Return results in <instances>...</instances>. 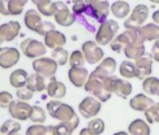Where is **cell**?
Here are the masks:
<instances>
[{
  "label": "cell",
  "instance_id": "cell-15",
  "mask_svg": "<svg viewBox=\"0 0 159 135\" xmlns=\"http://www.w3.org/2000/svg\"><path fill=\"white\" fill-rule=\"evenodd\" d=\"M89 77L88 70L84 67L70 68L68 71V79L70 83L76 87H83L85 86Z\"/></svg>",
  "mask_w": 159,
  "mask_h": 135
},
{
  "label": "cell",
  "instance_id": "cell-33",
  "mask_svg": "<svg viewBox=\"0 0 159 135\" xmlns=\"http://www.w3.org/2000/svg\"><path fill=\"white\" fill-rule=\"evenodd\" d=\"M52 58L58 64V66H65L68 59V52L63 47H58L52 50Z\"/></svg>",
  "mask_w": 159,
  "mask_h": 135
},
{
  "label": "cell",
  "instance_id": "cell-45",
  "mask_svg": "<svg viewBox=\"0 0 159 135\" xmlns=\"http://www.w3.org/2000/svg\"><path fill=\"white\" fill-rule=\"evenodd\" d=\"M31 1H32V3H33L34 5L37 6L38 9H40V8H42V7L47 6L48 4L52 3L51 0H31Z\"/></svg>",
  "mask_w": 159,
  "mask_h": 135
},
{
  "label": "cell",
  "instance_id": "cell-1",
  "mask_svg": "<svg viewBox=\"0 0 159 135\" xmlns=\"http://www.w3.org/2000/svg\"><path fill=\"white\" fill-rule=\"evenodd\" d=\"M46 108L52 118L61 122L70 123L74 129L79 127L80 118L70 105L59 100H51L47 103Z\"/></svg>",
  "mask_w": 159,
  "mask_h": 135
},
{
  "label": "cell",
  "instance_id": "cell-11",
  "mask_svg": "<svg viewBox=\"0 0 159 135\" xmlns=\"http://www.w3.org/2000/svg\"><path fill=\"white\" fill-rule=\"evenodd\" d=\"M82 52L86 62L90 65H95L101 62L104 57V52L101 47H99L97 42L92 40H87L82 45Z\"/></svg>",
  "mask_w": 159,
  "mask_h": 135
},
{
  "label": "cell",
  "instance_id": "cell-32",
  "mask_svg": "<svg viewBox=\"0 0 159 135\" xmlns=\"http://www.w3.org/2000/svg\"><path fill=\"white\" fill-rule=\"evenodd\" d=\"M54 126H43L40 124L32 125L26 129V135H53Z\"/></svg>",
  "mask_w": 159,
  "mask_h": 135
},
{
  "label": "cell",
  "instance_id": "cell-40",
  "mask_svg": "<svg viewBox=\"0 0 159 135\" xmlns=\"http://www.w3.org/2000/svg\"><path fill=\"white\" fill-rule=\"evenodd\" d=\"M87 5L85 4L84 0H73L72 1V12L75 16L83 15L85 12Z\"/></svg>",
  "mask_w": 159,
  "mask_h": 135
},
{
  "label": "cell",
  "instance_id": "cell-34",
  "mask_svg": "<svg viewBox=\"0 0 159 135\" xmlns=\"http://www.w3.org/2000/svg\"><path fill=\"white\" fill-rule=\"evenodd\" d=\"M87 129L92 135H101L105 130V123L100 118H94L89 121Z\"/></svg>",
  "mask_w": 159,
  "mask_h": 135
},
{
  "label": "cell",
  "instance_id": "cell-20",
  "mask_svg": "<svg viewBox=\"0 0 159 135\" xmlns=\"http://www.w3.org/2000/svg\"><path fill=\"white\" fill-rule=\"evenodd\" d=\"M117 68V63L116 60L112 57H106L104 58L99 65L96 68L95 72L99 74L102 77H109V76H112L116 71Z\"/></svg>",
  "mask_w": 159,
  "mask_h": 135
},
{
  "label": "cell",
  "instance_id": "cell-39",
  "mask_svg": "<svg viewBox=\"0 0 159 135\" xmlns=\"http://www.w3.org/2000/svg\"><path fill=\"white\" fill-rule=\"evenodd\" d=\"M73 127L70 123L60 122L53 128V135H72Z\"/></svg>",
  "mask_w": 159,
  "mask_h": 135
},
{
  "label": "cell",
  "instance_id": "cell-13",
  "mask_svg": "<svg viewBox=\"0 0 159 135\" xmlns=\"http://www.w3.org/2000/svg\"><path fill=\"white\" fill-rule=\"evenodd\" d=\"M21 25L19 22L11 21L0 26V45L4 42L12 41L20 33Z\"/></svg>",
  "mask_w": 159,
  "mask_h": 135
},
{
  "label": "cell",
  "instance_id": "cell-31",
  "mask_svg": "<svg viewBox=\"0 0 159 135\" xmlns=\"http://www.w3.org/2000/svg\"><path fill=\"white\" fill-rule=\"evenodd\" d=\"M21 128L22 127L20 123L12 119H8L0 127V135H15L21 130Z\"/></svg>",
  "mask_w": 159,
  "mask_h": 135
},
{
  "label": "cell",
  "instance_id": "cell-51",
  "mask_svg": "<svg viewBox=\"0 0 159 135\" xmlns=\"http://www.w3.org/2000/svg\"><path fill=\"white\" fill-rule=\"evenodd\" d=\"M150 1L154 3V4H159V0H150Z\"/></svg>",
  "mask_w": 159,
  "mask_h": 135
},
{
  "label": "cell",
  "instance_id": "cell-48",
  "mask_svg": "<svg viewBox=\"0 0 159 135\" xmlns=\"http://www.w3.org/2000/svg\"><path fill=\"white\" fill-rule=\"evenodd\" d=\"M80 135H92V134L89 132L87 128H84L81 129V131H80Z\"/></svg>",
  "mask_w": 159,
  "mask_h": 135
},
{
  "label": "cell",
  "instance_id": "cell-17",
  "mask_svg": "<svg viewBox=\"0 0 159 135\" xmlns=\"http://www.w3.org/2000/svg\"><path fill=\"white\" fill-rule=\"evenodd\" d=\"M111 6L108 0H100L94 7H92V18L96 19L100 25L107 21V18L110 14Z\"/></svg>",
  "mask_w": 159,
  "mask_h": 135
},
{
  "label": "cell",
  "instance_id": "cell-29",
  "mask_svg": "<svg viewBox=\"0 0 159 135\" xmlns=\"http://www.w3.org/2000/svg\"><path fill=\"white\" fill-rule=\"evenodd\" d=\"M130 38L127 34L126 31H125L124 33L116 36L113 40L110 43V47L111 49L115 52V53H120L122 50H125V48L130 43Z\"/></svg>",
  "mask_w": 159,
  "mask_h": 135
},
{
  "label": "cell",
  "instance_id": "cell-21",
  "mask_svg": "<svg viewBox=\"0 0 159 135\" xmlns=\"http://www.w3.org/2000/svg\"><path fill=\"white\" fill-rule=\"evenodd\" d=\"M47 94L53 99H63L66 94V86L62 83L55 80L54 76L51 78V81L47 85Z\"/></svg>",
  "mask_w": 159,
  "mask_h": 135
},
{
  "label": "cell",
  "instance_id": "cell-26",
  "mask_svg": "<svg viewBox=\"0 0 159 135\" xmlns=\"http://www.w3.org/2000/svg\"><path fill=\"white\" fill-rule=\"evenodd\" d=\"M125 55L128 59H138L142 56L145 52V46L142 43H129L124 50Z\"/></svg>",
  "mask_w": 159,
  "mask_h": 135
},
{
  "label": "cell",
  "instance_id": "cell-10",
  "mask_svg": "<svg viewBox=\"0 0 159 135\" xmlns=\"http://www.w3.org/2000/svg\"><path fill=\"white\" fill-rule=\"evenodd\" d=\"M54 20L59 26L67 27L75 23L76 17L69 12L66 4L62 1H56L54 2Z\"/></svg>",
  "mask_w": 159,
  "mask_h": 135
},
{
  "label": "cell",
  "instance_id": "cell-9",
  "mask_svg": "<svg viewBox=\"0 0 159 135\" xmlns=\"http://www.w3.org/2000/svg\"><path fill=\"white\" fill-rule=\"evenodd\" d=\"M101 110V101L97 98L88 96L84 98L79 105V112L86 119H91L98 114Z\"/></svg>",
  "mask_w": 159,
  "mask_h": 135
},
{
  "label": "cell",
  "instance_id": "cell-27",
  "mask_svg": "<svg viewBox=\"0 0 159 135\" xmlns=\"http://www.w3.org/2000/svg\"><path fill=\"white\" fill-rule=\"evenodd\" d=\"M111 11L113 14L118 19H123L125 18L130 12V6L127 2L122 1V0H118L111 4Z\"/></svg>",
  "mask_w": 159,
  "mask_h": 135
},
{
  "label": "cell",
  "instance_id": "cell-7",
  "mask_svg": "<svg viewBox=\"0 0 159 135\" xmlns=\"http://www.w3.org/2000/svg\"><path fill=\"white\" fill-rule=\"evenodd\" d=\"M149 15V8L146 5L139 4L137 5L131 15L125 21V27L126 29H132L136 27L142 26L143 23L147 20Z\"/></svg>",
  "mask_w": 159,
  "mask_h": 135
},
{
  "label": "cell",
  "instance_id": "cell-36",
  "mask_svg": "<svg viewBox=\"0 0 159 135\" xmlns=\"http://www.w3.org/2000/svg\"><path fill=\"white\" fill-rule=\"evenodd\" d=\"M32 122L34 123H38V124H42L46 121L47 116H46V113L45 111L39 107V106H33L32 107V113L29 118Z\"/></svg>",
  "mask_w": 159,
  "mask_h": 135
},
{
  "label": "cell",
  "instance_id": "cell-35",
  "mask_svg": "<svg viewBox=\"0 0 159 135\" xmlns=\"http://www.w3.org/2000/svg\"><path fill=\"white\" fill-rule=\"evenodd\" d=\"M28 0H10L9 3V11L10 14L12 16L20 15L23 11L25 5L27 3Z\"/></svg>",
  "mask_w": 159,
  "mask_h": 135
},
{
  "label": "cell",
  "instance_id": "cell-19",
  "mask_svg": "<svg viewBox=\"0 0 159 135\" xmlns=\"http://www.w3.org/2000/svg\"><path fill=\"white\" fill-rule=\"evenodd\" d=\"M154 103L155 102L152 99L144 94H138L134 96L129 101L130 107L138 112H146Z\"/></svg>",
  "mask_w": 159,
  "mask_h": 135
},
{
  "label": "cell",
  "instance_id": "cell-14",
  "mask_svg": "<svg viewBox=\"0 0 159 135\" xmlns=\"http://www.w3.org/2000/svg\"><path fill=\"white\" fill-rule=\"evenodd\" d=\"M153 58L151 53H145L142 56L135 60V65L139 71V80H143L149 77L152 72Z\"/></svg>",
  "mask_w": 159,
  "mask_h": 135
},
{
  "label": "cell",
  "instance_id": "cell-18",
  "mask_svg": "<svg viewBox=\"0 0 159 135\" xmlns=\"http://www.w3.org/2000/svg\"><path fill=\"white\" fill-rule=\"evenodd\" d=\"M44 43L47 47L53 50L58 47H63L66 43V38L62 32L54 29L44 36Z\"/></svg>",
  "mask_w": 159,
  "mask_h": 135
},
{
  "label": "cell",
  "instance_id": "cell-25",
  "mask_svg": "<svg viewBox=\"0 0 159 135\" xmlns=\"http://www.w3.org/2000/svg\"><path fill=\"white\" fill-rule=\"evenodd\" d=\"M119 72L123 77L127 78V79H131V78L139 79V71L137 69L135 63L128 61V60H125L121 63L119 67Z\"/></svg>",
  "mask_w": 159,
  "mask_h": 135
},
{
  "label": "cell",
  "instance_id": "cell-41",
  "mask_svg": "<svg viewBox=\"0 0 159 135\" xmlns=\"http://www.w3.org/2000/svg\"><path fill=\"white\" fill-rule=\"evenodd\" d=\"M12 101H13V97L10 92L7 91L0 92V107L9 108Z\"/></svg>",
  "mask_w": 159,
  "mask_h": 135
},
{
  "label": "cell",
  "instance_id": "cell-43",
  "mask_svg": "<svg viewBox=\"0 0 159 135\" xmlns=\"http://www.w3.org/2000/svg\"><path fill=\"white\" fill-rule=\"evenodd\" d=\"M9 3L10 0H0V14L4 16L11 15L9 11Z\"/></svg>",
  "mask_w": 159,
  "mask_h": 135
},
{
  "label": "cell",
  "instance_id": "cell-23",
  "mask_svg": "<svg viewBox=\"0 0 159 135\" xmlns=\"http://www.w3.org/2000/svg\"><path fill=\"white\" fill-rule=\"evenodd\" d=\"M128 133L130 135H150L151 128L144 120L136 119L129 124Z\"/></svg>",
  "mask_w": 159,
  "mask_h": 135
},
{
  "label": "cell",
  "instance_id": "cell-50",
  "mask_svg": "<svg viewBox=\"0 0 159 135\" xmlns=\"http://www.w3.org/2000/svg\"><path fill=\"white\" fill-rule=\"evenodd\" d=\"M6 49H7V47H5V48H1V47H0V55L2 54V53H3Z\"/></svg>",
  "mask_w": 159,
  "mask_h": 135
},
{
  "label": "cell",
  "instance_id": "cell-44",
  "mask_svg": "<svg viewBox=\"0 0 159 135\" xmlns=\"http://www.w3.org/2000/svg\"><path fill=\"white\" fill-rule=\"evenodd\" d=\"M152 58L154 61L159 62V39L156 40L152 47V52H151Z\"/></svg>",
  "mask_w": 159,
  "mask_h": 135
},
{
  "label": "cell",
  "instance_id": "cell-52",
  "mask_svg": "<svg viewBox=\"0 0 159 135\" xmlns=\"http://www.w3.org/2000/svg\"><path fill=\"white\" fill-rule=\"evenodd\" d=\"M156 96L159 97V86H158V89H157V93H156Z\"/></svg>",
  "mask_w": 159,
  "mask_h": 135
},
{
  "label": "cell",
  "instance_id": "cell-12",
  "mask_svg": "<svg viewBox=\"0 0 159 135\" xmlns=\"http://www.w3.org/2000/svg\"><path fill=\"white\" fill-rule=\"evenodd\" d=\"M32 107L33 106H31L25 101L13 100L9 107V112L10 114L12 116V118L21 121H25L28 118H30L32 113Z\"/></svg>",
  "mask_w": 159,
  "mask_h": 135
},
{
  "label": "cell",
  "instance_id": "cell-49",
  "mask_svg": "<svg viewBox=\"0 0 159 135\" xmlns=\"http://www.w3.org/2000/svg\"><path fill=\"white\" fill-rule=\"evenodd\" d=\"M113 135H130V134L128 132H126V131H119V132L114 133Z\"/></svg>",
  "mask_w": 159,
  "mask_h": 135
},
{
  "label": "cell",
  "instance_id": "cell-4",
  "mask_svg": "<svg viewBox=\"0 0 159 135\" xmlns=\"http://www.w3.org/2000/svg\"><path fill=\"white\" fill-rule=\"evenodd\" d=\"M105 87L111 93L116 94L118 97L125 100L132 93V85L125 80L119 79L117 76H109L104 81Z\"/></svg>",
  "mask_w": 159,
  "mask_h": 135
},
{
  "label": "cell",
  "instance_id": "cell-42",
  "mask_svg": "<svg viewBox=\"0 0 159 135\" xmlns=\"http://www.w3.org/2000/svg\"><path fill=\"white\" fill-rule=\"evenodd\" d=\"M16 95H17V98L23 101H26V100H29L33 98V95H34V92H32L30 89H28L26 86L25 87H22V88H19L16 92Z\"/></svg>",
  "mask_w": 159,
  "mask_h": 135
},
{
  "label": "cell",
  "instance_id": "cell-30",
  "mask_svg": "<svg viewBox=\"0 0 159 135\" xmlns=\"http://www.w3.org/2000/svg\"><path fill=\"white\" fill-rule=\"evenodd\" d=\"M159 86V79L153 76H149L143 80L142 88L143 91L149 96H156Z\"/></svg>",
  "mask_w": 159,
  "mask_h": 135
},
{
  "label": "cell",
  "instance_id": "cell-2",
  "mask_svg": "<svg viewBox=\"0 0 159 135\" xmlns=\"http://www.w3.org/2000/svg\"><path fill=\"white\" fill-rule=\"evenodd\" d=\"M105 79V77L100 76L94 71L91 72V74H89L88 80L84 86V90L87 93H90L93 97L97 98L101 102L108 101L112 94L106 89L104 84Z\"/></svg>",
  "mask_w": 159,
  "mask_h": 135
},
{
  "label": "cell",
  "instance_id": "cell-8",
  "mask_svg": "<svg viewBox=\"0 0 159 135\" xmlns=\"http://www.w3.org/2000/svg\"><path fill=\"white\" fill-rule=\"evenodd\" d=\"M23 54L28 58H37L44 55L47 53L46 45L41 41L34 39H25L21 43Z\"/></svg>",
  "mask_w": 159,
  "mask_h": 135
},
{
  "label": "cell",
  "instance_id": "cell-28",
  "mask_svg": "<svg viewBox=\"0 0 159 135\" xmlns=\"http://www.w3.org/2000/svg\"><path fill=\"white\" fill-rule=\"evenodd\" d=\"M140 32L145 41L156 40L159 39V26L156 24H147L140 27Z\"/></svg>",
  "mask_w": 159,
  "mask_h": 135
},
{
  "label": "cell",
  "instance_id": "cell-5",
  "mask_svg": "<svg viewBox=\"0 0 159 135\" xmlns=\"http://www.w3.org/2000/svg\"><path fill=\"white\" fill-rule=\"evenodd\" d=\"M119 30V25L116 21L107 20L101 24L96 34V42L99 45H108L116 37Z\"/></svg>",
  "mask_w": 159,
  "mask_h": 135
},
{
  "label": "cell",
  "instance_id": "cell-6",
  "mask_svg": "<svg viewBox=\"0 0 159 135\" xmlns=\"http://www.w3.org/2000/svg\"><path fill=\"white\" fill-rule=\"evenodd\" d=\"M33 69L35 72L42 75L45 78H52L54 76L58 64L50 57H39L33 61Z\"/></svg>",
  "mask_w": 159,
  "mask_h": 135
},
{
  "label": "cell",
  "instance_id": "cell-47",
  "mask_svg": "<svg viewBox=\"0 0 159 135\" xmlns=\"http://www.w3.org/2000/svg\"><path fill=\"white\" fill-rule=\"evenodd\" d=\"M100 0H84V2L87 6H90V7H94L97 3H98Z\"/></svg>",
  "mask_w": 159,
  "mask_h": 135
},
{
  "label": "cell",
  "instance_id": "cell-22",
  "mask_svg": "<svg viewBox=\"0 0 159 135\" xmlns=\"http://www.w3.org/2000/svg\"><path fill=\"white\" fill-rule=\"evenodd\" d=\"M46 78L43 77L42 75L35 72L32 73L28 76L27 83H26V87L30 89L32 92H42L47 88L46 85Z\"/></svg>",
  "mask_w": 159,
  "mask_h": 135
},
{
  "label": "cell",
  "instance_id": "cell-3",
  "mask_svg": "<svg viewBox=\"0 0 159 135\" xmlns=\"http://www.w3.org/2000/svg\"><path fill=\"white\" fill-rule=\"evenodd\" d=\"M25 25L28 29L38 33L40 36H45L48 32L55 29L52 23L49 21H42L40 13L36 10H28L25 12Z\"/></svg>",
  "mask_w": 159,
  "mask_h": 135
},
{
  "label": "cell",
  "instance_id": "cell-24",
  "mask_svg": "<svg viewBox=\"0 0 159 135\" xmlns=\"http://www.w3.org/2000/svg\"><path fill=\"white\" fill-rule=\"evenodd\" d=\"M27 79H28L27 72L25 70L18 69L11 72V74L10 76V83L13 87L19 89V88L25 87L26 86Z\"/></svg>",
  "mask_w": 159,
  "mask_h": 135
},
{
  "label": "cell",
  "instance_id": "cell-46",
  "mask_svg": "<svg viewBox=\"0 0 159 135\" xmlns=\"http://www.w3.org/2000/svg\"><path fill=\"white\" fill-rule=\"evenodd\" d=\"M152 18L153 22H154L156 25H158V26H159V10L155 11V12L152 13Z\"/></svg>",
  "mask_w": 159,
  "mask_h": 135
},
{
  "label": "cell",
  "instance_id": "cell-38",
  "mask_svg": "<svg viewBox=\"0 0 159 135\" xmlns=\"http://www.w3.org/2000/svg\"><path fill=\"white\" fill-rule=\"evenodd\" d=\"M148 123H159V102L154 103L146 112H144Z\"/></svg>",
  "mask_w": 159,
  "mask_h": 135
},
{
  "label": "cell",
  "instance_id": "cell-37",
  "mask_svg": "<svg viewBox=\"0 0 159 135\" xmlns=\"http://www.w3.org/2000/svg\"><path fill=\"white\" fill-rule=\"evenodd\" d=\"M85 58L84 55L83 54V52L76 50L73 51L69 56V65L71 68L74 67H84V63H85Z\"/></svg>",
  "mask_w": 159,
  "mask_h": 135
},
{
  "label": "cell",
  "instance_id": "cell-53",
  "mask_svg": "<svg viewBox=\"0 0 159 135\" xmlns=\"http://www.w3.org/2000/svg\"><path fill=\"white\" fill-rule=\"evenodd\" d=\"M15 135H18V134H15Z\"/></svg>",
  "mask_w": 159,
  "mask_h": 135
},
{
  "label": "cell",
  "instance_id": "cell-16",
  "mask_svg": "<svg viewBox=\"0 0 159 135\" xmlns=\"http://www.w3.org/2000/svg\"><path fill=\"white\" fill-rule=\"evenodd\" d=\"M20 60V52L16 48L7 47V49L0 55V67L2 69H10L15 66Z\"/></svg>",
  "mask_w": 159,
  "mask_h": 135
}]
</instances>
